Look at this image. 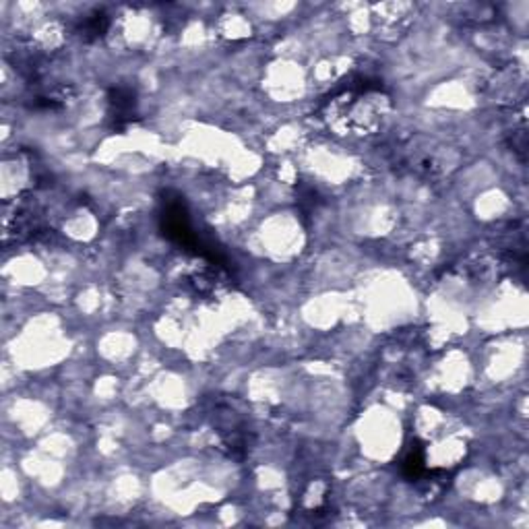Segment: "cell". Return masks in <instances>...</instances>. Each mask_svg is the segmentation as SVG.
<instances>
[{
	"label": "cell",
	"instance_id": "cell-1",
	"mask_svg": "<svg viewBox=\"0 0 529 529\" xmlns=\"http://www.w3.org/2000/svg\"><path fill=\"white\" fill-rule=\"evenodd\" d=\"M137 116V95L131 87L110 89L108 95V118L112 128L120 131L131 124Z\"/></svg>",
	"mask_w": 529,
	"mask_h": 529
},
{
	"label": "cell",
	"instance_id": "cell-2",
	"mask_svg": "<svg viewBox=\"0 0 529 529\" xmlns=\"http://www.w3.org/2000/svg\"><path fill=\"white\" fill-rule=\"evenodd\" d=\"M403 473L410 480H420L426 473V465H424V451L422 446H412L410 453L403 459Z\"/></svg>",
	"mask_w": 529,
	"mask_h": 529
},
{
	"label": "cell",
	"instance_id": "cell-3",
	"mask_svg": "<svg viewBox=\"0 0 529 529\" xmlns=\"http://www.w3.org/2000/svg\"><path fill=\"white\" fill-rule=\"evenodd\" d=\"M110 27V19L101 12H95V15H89L87 19H83V25H81V37L83 40H97L101 37Z\"/></svg>",
	"mask_w": 529,
	"mask_h": 529
}]
</instances>
